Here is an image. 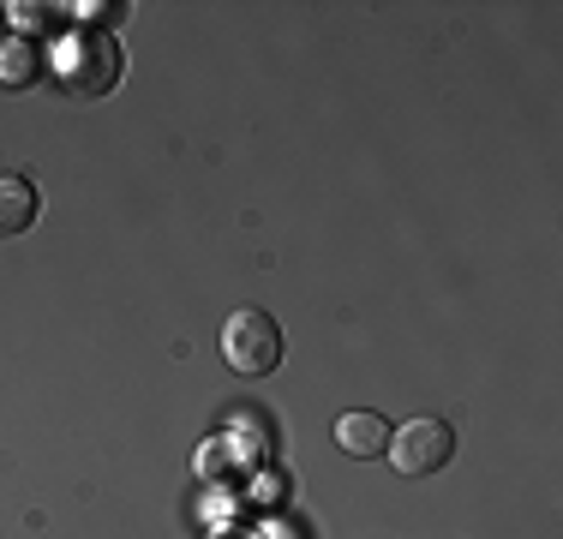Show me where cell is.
Listing matches in <instances>:
<instances>
[{
  "label": "cell",
  "mask_w": 563,
  "mask_h": 539,
  "mask_svg": "<svg viewBox=\"0 0 563 539\" xmlns=\"http://www.w3.org/2000/svg\"><path fill=\"white\" fill-rule=\"evenodd\" d=\"M120 48H114V36L109 31H90V24H78L73 36L55 48V78L66 85V97H78V102H97V97H109V90L120 85Z\"/></svg>",
  "instance_id": "obj_1"
},
{
  "label": "cell",
  "mask_w": 563,
  "mask_h": 539,
  "mask_svg": "<svg viewBox=\"0 0 563 539\" xmlns=\"http://www.w3.org/2000/svg\"><path fill=\"white\" fill-rule=\"evenodd\" d=\"M336 443H342L347 455H360V462H366V455L390 450V426H384V414L354 408V414H342V420H336Z\"/></svg>",
  "instance_id": "obj_4"
},
{
  "label": "cell",
  "mask_w": 563,
  "mask_h": 539,
  "mask_svg": "<svg viewBox=\"0 0 563 539\" xmlns=\"http://www.w3.org/2000/svg\"><path fill=\"white\" fill-rule=\"evenodd\" d=\"M222 360L240 377H271L282 366V323L271 312H258V306L234 312L222 323Z\"/></svg>",
  "instance_id": "obj_2"
},
{
  "label": "cell",
  "mask_w": 563,
  "mask_h": 539,
  "mask_svg": "<svg viewBox=\"0 0 563 539\" xmlns=\"http://www.w3.org/2000/svg\"><path fill=\"white\" fill-rule=\"evenodd\" d=\"M36 222V186L24 174H0V240L24 234Z\"/></svg>",
  "instance_id": "obj_5"
},
{
  "label": "cell",
  "mask_w": 563,
  "mask_h": 539,
  "mask_svg": "<svg viewBox=\"0 0 563 539\" xmlns=\"http://www.w3.org/2000/svg\"><path fill=\"white\" fill-rule=\"evenodd\" d=\"M36 73H43V66H36V48L24 43V36H12V43H0V85L24 90Z\"/></svg>",
  "instance_id": "obj_6"
},
{
  "label": "cell",
  "mask_w": 563,
  "mask_h": 539,
  "mask_svg": "<svg viewBox=\"0 0 563 539\" xmlns=\"http://www.w3.org/2000/svg\"><path fill=\"white\" fill-rule=\"evenodd\" d=\"M7 12L24 24V31H36V24H48V19H55V12H48V7H36V0H19V7H7Z\"/></svg>",
  "instance_id": "obj_7"
},
{
  "label": "cell",
  "mask_w": 563,
  "mask_h": 539,
  "mask_svg": "<svg viewBox=\"0 0 563 539\" xmlns=\"http://www.w3.org/2000/svg\"><path fill=\"white\" fill-rule=\"evenodd\" d=\"M217 539H252V534H217Z\"/></svg>",
  "instance_id": "obj_8"
},
{
  "label": "cell",
  "mask_w": 563,
  "mask_h": 539,
  "mask_svg": "<svg viewBox=\"0 0 563 539\" xmlns=\"http://www.w3.org/2000/svg\"><path fill=\"white\" fill-rule=\"evenodd\" d=\"M455 455V431L444 420H408L401 431H390V462L396 474L420 480V474H438Z\"/></svg>",
  "instance_id": "obj_3"
}]
</instances>
